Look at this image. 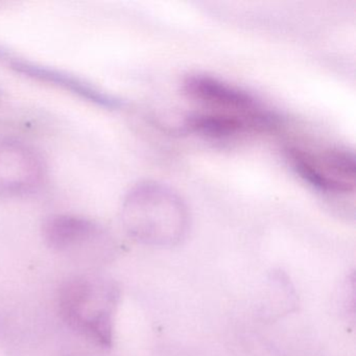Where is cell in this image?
I'll return each instance as SVG.
<instances>
[{"instance_id":"1","label":"cell","mask_w":356,"mask_h":356,"mask_svg":"<svg viewBox=\"0 0 356 356\" xmlns=\"http://www.w3.org/2000/svg\"><path fill=\"white\" fill-rule=\"evenodd\" d=\"M122 218L128 232L157 245L178 241L188 227V209L170 187L145 181L135 185L122 202Z\"/></svg>"},{"instance_id":"2","label":"cell","mask_w":356,"mask_h":356,"mask_svg":"<svg viewBox=\"0 0 356 356\" xmlns=\"http://www.w3.org/2000/svg\"><path fill=\"white\" fill-rule=\"evenodd\" d=\"M293 170L308 184L327 193H349L355 188L356 163L352 152L328 147L312 152L302 147L286 149Z\"/></svg>"},{"instance_id":"3","label":"cell","mask_w":356,"mask_h":356,"mask_svg":"<svg viewBox=\"0 0 356 356\" xmlns=\"http://www.w3.org/2000/svg\"><path fill=\"white\" fill-rule=\"evenodd\" d=\"M183 89L187 97L212 111L252 118L266 128L276 124V116L266 111L251 93L220 79L208 74H191L183 82Z\"/></svg>"},{"instance_id":"4","label":"cell","mask_w":356,"mask_h":356,"mask_svg":"<svg viewBox=\"0 0 356 356\" xmlns=\"http://www.w3.org/2000/svg\"><path fill=\"white\" fill-rule=\"evenodd\" d=\"M47 176V165L34 147L0 139V197L32 195L43 186Z\"/></svg>"},{"instance_id":"5","label":"cell","mask_w":356,"mask_h":356,"mask_svg":"<svg viewBox=\"0 0 356 356\" xmlns=\"http://www.w3.org/2000/svg\"><path fill=\"white\" fill-rule=\"evenodd\" d=\"M43 238L51 249L70 251L101 241L104 232L99 225L82 216L60 214L45 220Z\"/></svg>"},{"instance_id":"6","label":"cell","mask_w":356,"mask_h":356,"mask_svg":"<svg viewBox=\"0 0 356 356\" xmlns=\"http://www.w3.org/2000/svg\"><path fill=\"white\" fill-rule=\"evenodd\" d=\"M256 128L266 127L252 118L212 110L191 114L185 118L182 124L184 132L213 139L231 138Z\"/></svg>"},{"instance_id":"7","label":"cell","mask_w":356,"mask_h":356,"mask_svg":"<svg viewBox=\"0 0 356 356\" xmlns=\"http://www.w3.org/2000/svg\"><path fill=\"white\" fill-rule=\"evenodd\" d=\"M93 296L91 283L83 279L68 281L60 291L59 305L62 316L76 328Z\"/></svg>"}]
</instances>
